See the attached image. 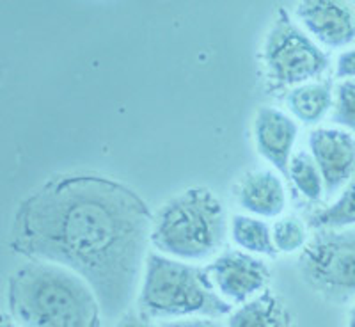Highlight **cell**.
Listing matches in <instances>:
<instances>
[{
	"label": "cell",
	"instance_id": "11",
	"mask_svg": "<svg viewBox=\"0 0 355 327\" xmlns=\"http://www.w3.org/2000/svg\"><path fill=\"white\" fill-rule=\"evenodd\" d=\"M234 198L242 210L263 219H279L286 206V189L270 169L250 171L240 180Z\"/></svg>",
	"mask_w": 355,
	"mask_h": 327
},
{
	"label": "cell",
	"instance_id": "23",
	"mask_svg": "<svg viewBox=\"0 0 355 327\" xmlns=\"http://www.w3.org/2000/svg\"><path fill=\"white\" fill-rule=\"evenodd\" d=\"M2 327H18V326L9 319V315H4V319H2Z\"/></svg>",
	"mask_w": 355,
	"mask_h": 327
},
{
	"label": "cell",
	"instance_id": "5",
	"mask_svg": "<svg viewBox=\"0 0 355 327\" xmlns=\"http://www.w3.org/2000/svg\"><path fill=\"white\" fill-rule=\"evenodd\" d=\"M266 72L279 87H297L322 77L331 57L309 34L295 24L286 9H279L263 43Z\"/></svg>",
	"mask_w": 355,
	"mask_h": 327
},
{
	"label": "cell",
	"instance_id": "17",
	"mask_svg": "<svg viewBox=\"0 0 355 327\" xmlns=\"http://www.w3.org/2000/svg\"><path fill=\"white\" fill-rule=\"evenodd\" d=\"M272 242L277 253H297L307 246V228L299 217L284 215L272 224Z\"/></svg>",
	"mask_w": 355,
	"mask_h": 327
},
{
	"label": "cell",
	"instance_id": "20",
	"mask_svg": "<svg viewBox=\"0 0 355 327\" xmlns=\"http://www.w3.org/2000/svg\"><path fill=\"white\" fill-rule=\"evenodd\" d=\"M336 77L345 78V81L355 77V47L338 57V61H336Z\"/></svg>",
	"mask_w": 355,
	"mask_h": 327
},
{
	"label": "cell",
	"instance_id": "4",
	"mask_svg": "<svg viewBox=\"0 0 355 327\" xmlns=\"http://www.w3.org/2000/svg\"><path fill=\"white\" fill-rule=\"evenodd\" d=\"M227 239V217L220 199L206 187H192L158 208L151 247L182 262H208L220 255Z\"/></svg>",
	"mask_w": 355,
	"mask_h": 327
},
{
	"label": "cell",
	"instance_id": "19",
	"mask_svg": "<svg viewBox=\"0 0 355 327\" xmlns=\"http://www.w3.org/2000/svg\"><path fill=\"white\" fill-rule=\"evenodd\" d=\"M158 327H224L217 319H206V317H194V319H178L162 320Z\"/></svg>",
	"mask_w": 355,
	"mask_h": 327
},
{
	"label": "cell",
	"instance_id": "7",
	"mask_svg": "<svg viewBox=\"0 0 355 327\" xmlns=\"http://www.w3.org/2000/svg\"><path fill=\"white\" fill-rule=\"evenodd\" d=\"M208 267L218 294L231 304H243L256 297L268 281V267L256 255L227 249Z\"/></svg>",
	"mask_w": 355,
	"mask_h": 327
},
{
	"label": "cell",
	"instance_id": "6",
	"mask_svg": "<svg viewBox=\"0 0 355 327\" xmlns=\"http://www.w3.org/2000/svg\"><path fill=\"white\" fill-rule=\"evenodd\" d=\"M299 269L307 285L334 303L355 297V228L320 230L304 247Z\"/></svg>",
	"mask_w": 355,
	"mask_h": 327
},
{
	"label": "cell",
	"instance_id": "14",
	"mask_svg": "<svg viewBox=\"0 0 355 327\" xmlns=\"http://www.w3.org/2000/svg\"><path fill=\"white\" fill-rule=\"evenodd\" d=\"M231 240L245 253L261 256H275L274 242H272V228L254 215L236 214L231 217L230 224Z\"/></svg>",
	"mask_w": 355,
	"mask_h": 327
},
{
	"label": "cell",
	"instance_id": "2",
	"mask_svg": "<svg viewBox=\"0 0 355 327\" xmlns=\"http://www.w3.org/2000/svg\"><path fill=\"white\" fill-rule=\"evenodd\" d=\"M6 306L18 327H103L105 320L87 281L66 267L36 260L9 274Z\"/></svg>",
	"mask_w": 355,
	"mask_h": 327
},
{
	"label": "cell",
	"instance_id": "21",
	"mask_svg": "<svg viewBox=\"0 0 355 327\" xmlns=\"http://www.w3.org/2000/svg\"><path fill=\"white\" fill-rule=\"evenodd\" d=\"M114 327H158V326H155L151 320L144 319V317H141L139 313H132V311H128L125 317H121V319L117 320Z\"/></svg>",
	"mask_w": 355,
	"mask_h": 327
},
{
	"label": "cell",
	"instance_id": "12",
	"mask_svg": "<svg viewBox=\"0 0 355 327\" xmlns=\"http://www.w3.org/2000/svg\"><path fill=\"white\" fill-rule=\"evenodd\" d=\"M227 327H290V313L277 295L265 290L231 311Z\"/></svg>",
	"mask_w": 355,
	"mask_h": 327
},
{
	"label": "cell",
	"instance_id": "1",
	"mask_svg": "<svg viewBox=\"0 0 355 327\" xmlns=\"http://www.w3.org/2000/svg\"><path fill=\"white\" fill-rule=\"evenodd\" d=\"M153 217L148 203L114 178L59 174L18 205L9 246L80 276L105 320H119L141 290Z\"/></svg>",
	"mask_w": 355,
	"mask_h": 327
},
{
	"label": "cell",
	"instance_id": "22",
	"mask_svg": "<svg viewBox=\"0 0 355 327\" xmlns=\"http://www.w3.org/2000/svg\"><path fill=\"white\" fill-rule=\"evenodd\" d=\"M348 327H355V306L348 313Z\"/></svg>",
	"mask_w": 355,
	"mask_h": 327
},
{
	"label": "cell",
	"instance_id": "15",
	"mask_svg": "<svg viewBox=\"0 0 355 327\" xmlns=\"http://www.w3.org/2000/svg\"><path fill=\"white\" fill-rule=\"evenodd\" d=\"M311 224L316 230L355 228V174L341 190V196L331 206L313 215Z\"/></svg>",
	"mask_w": 355,
	"mask_h": 327
},
{
	"label": "cell",
	"instance_id": "8",
	"mask_svg": "<svg viewBox=\"0 0 355 327\" xmlns=\"http://www.w3.org/2000/svg\"><path fill=\"white\" fill-rule=\"evenodd\" d=\"M307 142L322 173L325 194L334 196L355 174V135L343 128H315Z\"/></svg>",
	"mask_w": 355,
	"mask_h": 327
},
{
	"label": "cell",
	"instance_id": "18",
	"mask_svg": "<svg viewBox=\"0 0 355 327\" xmlns=\"http://www.w3.org/2000/svg\"><path fill=\"white\" fill-rule=\"evenodd\" d=\"M332 123L355 135V78H347L334 91Z\"/></svg>",
	"mask_w": 355,
	"mask_h": 327
},
{
	"label": "cell",
	"instance_id": "16",
	"mask_svg": "<svg viewBox=\"0 0 355 327\" xmlns=\"http://www.w3.org/2000/svg\"><path fill=\"white\" fill-rule=\"evenodd\" d=\"M288 178H291L293 185L309 201H320L322 196L325 194L322 173L316 166L315 158L311 157V153H307V151H299L291 157Z\"/></svg>",
	"mask_w": 355,
	"mask_h": 327
},
{
	"label": "cell",
	"instance_id": "10",
	"mask_svg": "<svg viewBox=\"0 0 355 327\" xmlns=\"http://www.w3.org/2000/svg\"><path fill=\"white\" fill-rule=\"evenodd\" d=\"M297 137L299 125L293 117L275 107H259L254 119L256 150L283 176H288Z\"/></svg>",
	"mask_w": 355,
	"mask_h": 327
},
{
	"label": "cell",
	"instance_id": "13",
	"mask_svg": "<svg viewBox=\"0 0 355 327\" xmlns=\"http://www.w3.org/2000/svg\"><path fill=\"white\" fill-rule=\"evenodd\" d=\"M286 106L293 119L304 125H316L334 107L331 82H307L286 94Z\"/></svg>",
	"mask_w": 355,
	"mask_h": 327
},
{
	"label": "cell",
	"instance_id": "9",
	"mask_svg": "<svg viewBox=\"0 0 355 327\" xmlns=\"http://www.w3.org/2000/svg\"><path fill=\"white\" fill-rule=\"evenodd\" d=\"M295 12L304 31L325 49H345L355 41V12L345 2L306 0Z\"/></svg>",
	"mask_w": 355,
	"mask_h": 327
},
{
	"label": "cell",
	"instance_id": "3",
	"mask_svg": "<svg viewBox=\"0 0 355 327\" xmlns=\"http://www.w3.org/2000/svg\"><path fill=\"white\" fill-rule=\"evenodd\" d=\"M137 313L148 320H178L231 315L233 304L217 292L208 267L150 251L146 258Z\"/></svg>",
	"mask_w": 355,
	"mask_h": 327
}]
</instances>
